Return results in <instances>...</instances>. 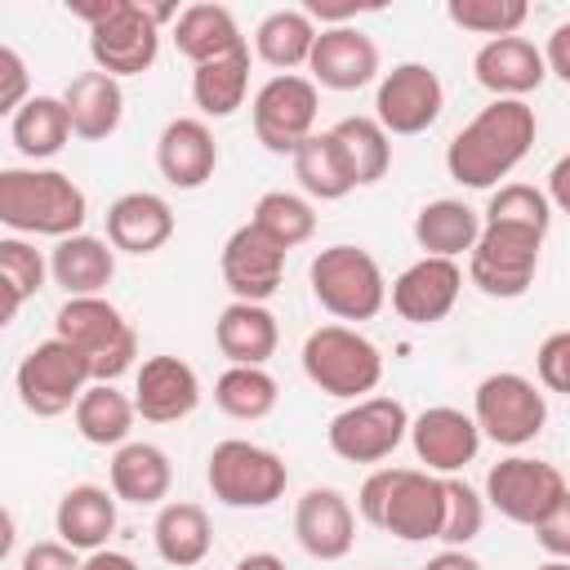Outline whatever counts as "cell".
I'll return each instance as SVG.
<instances>
[{
  "label": "cell",
  "mask_w": 570,
  "mask_h": 570,
  "mask_svg": "<svg viewBox=\"0 0 570 570\" xmlns=\"http://www.w3.org/2000/svg\"><path fill=\"white\" fill-rule=\"evenodd\" d=\"M534 134H539V120L525 98H494L450 138L445 169L454 183L485 191L530 156Z\"/></svg>",
  "instance_id": "obj_1"
},
{
  "label": "cell",
  "mask_w": 570,
  "mask_h": 570,
  "mask_svg": "<svg viewBox=\"0 0 570 570\" xmlns=\"http://www.w3.org/2000/svg\"><path fill=\"white\" fill-rule=\"evenodd\" d=\"M356 512L374 530H387L392 539H405V543L441 539L445 476H436L428 468H379L361 481Z\"/></svg>",
  "instance_id": "obj_2"
},
{
  "label": "cell",
  "mask_w": 570,
  "mask_h": 570,
  "mask_svg": "<svg viewBox=\"0 0 570 570\" xmlns=\"http://www.w3.org/2000/svg\"><path fill=\"white\" fill-rule=\"evenodd\" d=\"M89 200L62 169H0V223L18 236L67 240L85 227Z\"/></svg>",
  "instance_id": "obj_3"
},
{
  "label": "cell",
  "mask_w": 570,
  "mask_h": 570,
  "mask_svg": "<svg viewBox=\"0 0 570 570\" xmlns=\"http://www.w3.org/2000/svg\"><path fill=\"white\" fill-rule=\"evenodd\" d=\"M303 374L338 401H365L383 379V352L352 325H321L303 338Z\"/></svg>",
  "instance_id": "obj_4"
},
{
  "label": "cell",
  "mask_w": 570,
  "mask_h": 570,
  "mask_svg": "<svg viewBox=\"0 0 570 570\" xmlns=\"http://www.w3.org/2000/svg\"><path fill=\"white\" fill-rule=\"evenodd\" d=\"M307 281H312V298L334 321H374L387 303L383 267L361 245H325L312 258Z\"/></svg>",
  "instance_id": "obj_5"
},
{
  "label": "cell",
  "mask_w": 570,
  "mask_h": 570,
  "mask_svg": "<svg viewBox=\"0 0 570 570\" xmlns=\"http://www.w3.org/2000/svg\"><path fill=\"white\" fill-rule=\"evenodd\" d=\"M53 334L71 347H80L94 365V383H116L125 370H134L138 356V334L125 321V312L116 303H107L102 294L89 298H67L53 316Z\"/></svg>",
  "instance_id": "obj_6"
},
{
  "label": "cell",
  "mask_w": 570,
  "mask_h": 570,
  "mask_svg": "<svg viewBox=\"0 0 570 570\" xmlns=\"http://www.w3.org/2000/svg\"><path fill=\"white\" fill-rule=\"evenodd\" d=\"M94 383V365L80 347L62 343L58 334L36 343L18 370H13V387H18V401L36 414V419H58L67 410H76V401L89 392Z\"/></svg>",
  "instance_id": "obj_7"
},
{
  "label": "cell",
  "mask_w": 570,
  "mask_h": 570,
  "mask_svg": "<svg viewBox=\"0 0 570 570\" xmlns=\"http://www.w3.org/2000/svg\"><path fill=\"white\" fill-rule=\"evenodd\" d=\"M205 485L223 508H272L289 485V468L276 450L232 436L209 450Z\"/></svg>",
  "instance_id": "obj_8"
},
{
  "label": "cell",
  "mask_w": 570,
  "mask_h": 570,
  "mask_svg": "<svg viewBox=\"0 0 570 570\" xmlns=\"http://www.w3.org/2000/svg\"><path fill=\"white\" fill-rule=\"evenodd\" d=\"M472 419H476L481 436H490L494 445L521 450L543 432L548 401H543V387L534 379H525L517 370H499V374H485L476 383Z\"/></svg>",
  "instance_id": "obj_9"
},
{
  "label": "cell",
  "mask_w": 570,
  "mask_h": 570,
  "mask_svg": "<svg viewBox=\"0 0 570 570\" xmlns=\"http://www.w3.org/2000/svg\"><path fill=\"white\" fill-rule=\"evenodd\" d=\"M543 232L512 223H481V240L468 254V281L485 298H521L539 272Z\"/></svg>",
  "instance_id": "obj_10"
},
{
  "label": "cell",
  "mask_w": 570,
  "mask_h": 570,
  "mask_svg": "<svg viewBox=\"0 0 570 570\" xmlns=\"http://www.w3.org/2000/svg\"><path fill=\"white\" fill-rule=\"evenodd\" d=\"M316 111H321V94H316L312 76H298V71L272 76L249 102L254 138L272 156H294L316 134Z\"/></svg>",
  "instance_id": "obj_11"
},
{
  "label": "cell",
  "mask_w": 570,
  "mask_h": 570,
  "mask_svg": "<svg viewBox=\"0 0 570 570\" xmlns=\"http://www.w3.org/2000/svg\"><path fill=\"white\" fill-rule=\"evenodd\" d=\"M566 490L570 485H566L561 468L548 463V459H530V454H508L485 476V503L499 517H508L517 525H530V530L561 503Z\"/></svg>",
  "instance_id": "obj_12"
},
{
  "label": "cell",
  "mask_w": 570,
  "mask_h": 570,
  "mask_svg": "<svg viewBox=\"0 0 570 570\" xmlns=\"http://www.w3.org/2000/svg\"><path fill=\"white\" fill-rule=\"evenodd\" d=\"M405 436H410V414L396 396L352 401L325 428V441L343 463H383Z\"/></svg>",
  "instance_id": "obj_13"
},
{
  "label": "cell",
  "mask_w": 570,
  "mask_h": 570,
  "mask_svg": "<svg viewBox=\"0 0 570 570\" xmlns=\"http://www.w3.org/2000/svg\"><path fill=\"white\" fill-rule=\"evenodd\" d=\"M441 107H445V89L428 62H396L392 71H383L374 94V120L396 138L432 129Z\"/></svg>",
  "instance_id": "obj_14"
},
{
  "label": "cell",
  "mask_w": 570,
  "mask_h": 570,
  "mask_svg": "<svg viewBox=\"0 0 570 570\" xmlns=\"http://www.w3.org/2000/svg\"><path fill=\"white\" fill-rule=\"evenodd\" d=\"M160 53V22L151 13V4L125 0L102 27L89 31V58L94 71L107 76H142Z\"/></svg>",
  "instance_id": "obj_15"
},
{
  "label": "cell",
  "mask_w": 570,
  "mask_h": 570,
  "mask_svg": "<svg viewBox=\"0 0 570 570\" xmlns=\"http://www.w3.org/2000/svg\"><path fill=\"white\" fill-rule=\"evenodd\" d=\"M218 267H223V281H227L236 303H267L285 276V249L272 245L254 223H240L223 240Z\"/></svg>",
  "instance_id": "obj_16"
},
{
  "label": "cell",
  "mask_w": 570,
  "mask_h": 570,
  "mask_svg": "<svg viewBox=\"0 0 570 570\" xmlns=\"http://www.w3.org/2000/svg\"><path fill=\"white\" fill-rule=\"evenodd\" d=\"M459 294H463V267L454 258L423 254L392 281V312L410 325H436L454 312Z\"/></svg>",
  "instance_id": "obj_17"
},
{
  "label": "cell",
  "mask_w": 570,
  "mask_h": 570,
  "mask_svg": "<svg viewBox=\"0 0 570 570\" xmlns=\"http://www.w3.org/2000/svg\"><path fill=\"white\" fill-rule=\"evenodd\" d=\"M410 445H414V459L428 472L454 476V472H463L476 459L481 428H476L472 414H463L454 405H432L419 419H410Z\"/></svg>",
  "instance_id": "obj_18"
},
{
  "label": "cell",
  "mask_w": 570,
  "mask_h": 570,
  "mask_svg": "<svg viewBox=\"0 0 570 570\" xmlns=\"http://www.w3.org/2000/svg\"><path fill=\"white\" fill-rule=\"evenodd\" d=\"M294 539L316 561H343L356 543V512L334 485H312L294 503Z\"/></svg>",
  "instance_id": "obj_19"
},
{
  "label": "cell",
  "mask_w": 570,
  "mask_h": 570,
  "mask_svg": "<svg viewBox=\"0 0 570 570\" xmlns=\"http://www.w3.org/2000/svg\"><path fill=\"white\" fill-rule=\"evenodd\" d=\"M200 405V379L183 356H147L134 374V410L147 423H178Z\"/></svg>",
  "instance_id": "obj_20"
},
{
  "label": "cell",
  "mask_w": 570,
  "mask_h": 570,
  "mask_svg": "<svg viewBox=\"0 0 570 570\" xmlns=\"http://www.w3.org/2000/svg\"><path fill=\"white\" fill-rule=\"evenodd\" d=\"M156 169L169 187L196 191L218 169V142L200 116H174L156 138Z\"/></svg>",
  "instance_id": "obj_21"
},
{
  "label": "cell",
  "mask_w": 570,
  "mask_h": 570,
  "mask_svg": "<svg viewBox=\"0 0 570 570\" xmlns=\"http://www.w3.org/2000/svg\"><path fill=\"white\" fill-rule=\"evenodd\" d=\"M307 71H312V85L352 94L379 76V45L361 27H321Z\"/></svg>",
  "instance_id": "obj_22"
},
{
  "label": "cell",
  "mask_w": 570,
  "mask_h": 570,
  "mask_svg": "<svg viewBox=\"0 0 570 570\" xmlns=\"http://www.w3.org/2000/svg\"><path fill=\"white\" fill-rule=\"evenodd\" d=\"M472 76L481 89H490L494 98H525L548 80V62L543 49L525 36H499L485 40L472 58Z\"/></svg>",
  "instance_id": "obj_23"
},
{
  "label": "cell",
  "mask_w": 570,
  "mask_h": 570,
  "mask_svg": "<svg viewBox=\"0 0 570 570\" xmlns=\"http://www.w3.org/2000/svg\"><path fill=\"white\" fill-rule=\"evenodd\" d=\"M174 236V209L156 191H125L107 205V240L116 254H156Z\"/></svg>",
  "instance_id": "obj_24"
},
{
  "label": "cell",
  "mask_w": 570,
  "mask_h": 570,
  "mask_svg": "<svg viewBox=\"0 0 570 570\" xmlns=\"http://www.w3.org/2000/svg\"><path fill=\"white\" fill-rule=\"evenodd\" d=\"M116 494L102 485H71L53 508V530L76 552H98L116 534Z\"/></svg>",
  "instance_id": "obj_25"
},
{
  "label": "cell",
  "mask_w": 570,
  "mask_h": 570,
  "mask_svg": "<svg viewBox=\"0 0 570 570\" xmlns=\"http://www.w3.org/2000/svg\"><path fill=\"white\" fill-rule=\"evenodd\" d=\"M107 481H111V494L120 503H138V508H151L169 494L174 485V463L160 445L151 441H125L111 463H107Z\"/></svg>",
  "instance_id": "obj_26"
},
{
  "label": "cell",
  "mask_w": 570,
  "mask_h": 570,
  "mask_svg": "<svg viewBox=\"0 0 570 570\" xmlns=\"http://www.w3.org/2000/svg\"><path fill=\"white\" fill-rule=\"evenodd\" d=\"M67 116H71V134L85 142H102L120 129L125 116V89L116 76L107 71H80L67 89H62Z\"/></svg>",
  "instance_id": "obj_27"
},
{
  "label": "cell",
  "mask_w": 570,
  "mask_h": 570,
  "mask_svg": "<svg viewBox=\"0 0 570 570\" xmlns=\"http://www.w3.org/2000/svg\"><path fill=\"white\" fill-rule=\"evenodd\" d=\"M214 343L232 365H267L281 343V325L263 303H227L214 321Z\"/></svg>",
  "instance_id": "obj_28"
},
{
  "label": "cell",
  "mask_w": 570,
  "mask_h": 570,
  "mask_svg": "<svg viewBox=\"0 0 570 570\" xmlns=\"http://www.w3.org/2000/svg\"><path fill=\"white\" fill-rule=\"evenodd\" d=\"M49 276L67 289V298H89V294H102L116 276V249L111 240L102 236H89V232H76L67 240L53 245L49 254Z\"/></svg>",
  "instance_id": "obj_29"
},
{
  "label": "cell",
  "mask_w": 570,
  "mask_h": 570,
  "mask_svg": "<svg viewBox=\"0 0 570 570\" xmlns=\"http://www.w3.org/2000/svg\"><path fill=\"white\" fill-rule=\"evenodd\" d=\"M151 543H156V557L174 570H191L209 557L214 548V525H209V512L191 499H174L156 512V525H151Z\"/></svg>",
  "instance_id": "obj_30"
},
{
  "label": "cell",
  "mask_w": 570,
  "mask_h": 570,
  "mask_svg": "<svg viewBox=\"0 0 570 570\" xmlns=\"http://www.w3.org/2000/svg\"><path fill=\"white\" fill-rule=\"evenodd\" d=\"M174 45L191 67H200V62H214V58L245 49V36H240L227 4H187L174 22Z\"/></svg>",
  "instance_id": "obj_31"
},
{
  "label": "cell",
  "mask_w": 570,
  "mask_h": 570,
  "mask_svg": "<svg viewBox=\"0 0 570 570\" xmlns=\"http://www.w3.org/2000/svg\"><path fill=\"white\" fill-rule=\"evenodd\" d=\"M414 240L423 254L432 258H459V254H472V245L481 240V214L463 200H428L419 214H414Z\"/></svg>",
  "instance_id": "obj_32"
},
{
  "label": "cell",
  "mask_w": 570,
  "mask_h": 570,
  "mask_svg": "<svg viewBox=\"0 0 570 570\" xmlns=\"http://www.w3.org/2000/svg\"><path fill=\"white\" fill-rule=\"evenodd\" d=\"M316 22L307 18V9H276L258 22L254 31V53L276 67V76H289L294 67H307L312 62V49H316Z\"/></svg>",
  "instance_id": "obj_33"
},
{
  "label": "cell",
  "mask_w": 570,
  "mask_h": 570,
  "mask_svg": "<svg viewBox=\"0 0 570 570\" xmlns=\"http://www.w3.org/2000/svg\"><path fill=\"white\" fill-rule=\"evenodd\" d=\"M245 94H249V45L227 58L191 67V102L200 107V116L227 120L236 107H245Z\"/></svg>",
  "instance_id": "obj_34"
},
{
  "label": "cell",
  "mask_w": 570,
  "mask_h": 570,
  "mask_svg": "<svg viewBox=\"0 0 570 570\" xmlns=\"http://www.w3.org/2000/svg\"><path fill=\"white\" fill-rule=\"evenodd\" d=\"M289 160H294L298 187H303L312 200H343V196L356 187V178H352V169H347V156H343L334 129L312 134Z\"/></svg>",
  "instance_id": "obj_35"
},
{
  "label": "cell",
  "mask_w": 570,
  "mask_h": 570,
  "mask_svg": "<svg viewBox=\"0 0 570 570\" xmlns=\"http://www.w3.org/2000/svg\"><path fill=\"white\" fill-rule=\"evenodd\" d=\"M71 419H76V432L89 445H102V450L116 445L120 450L134 432L138 410H134V396H125L116 383H89V392L76 401Z\"/></svg>",
  "instance_id": "obj_36"
},
{
  "label": "cell",
  "mask_w": 570,
  "mask_h": 570,
  "mask_svg": "<svg viewBox=\"0 0 570 570\" xmlns=\"http://www.w3.org/2000/svg\"><path fill=\"white\" fill-rule=\"evenodd\" d=\"M9 138L27 160H49L67 147L71 138V116L62 98L49 94H31V102L9 120Z\"/></svg>",
  "instance_id": "obj_37"
},
{
  "label": "cell",
  "mask_w": 570,
  "mask_h": 570,
  "mask_svg": "<svg viewBox=\"0 0 570 570\" xmlns=\"http://www.w3.org/2000/svg\"><path fill=\"white\" fill-rule=\"evenodd\" d=\"M276 401H281V387L263 365H227L214 379V405L227 419H240V423L267 419L276 410Z\"/></svg>",
  "instance_id": "obj_38"
},
{
  "label": "cell",
  "mask_w": 570,
  "mask_h": 570,
  "mask_svg": "<svg viewBox=\"0 0 570 570\" xmlns=\"http://www.w3.org/2000/svg\"><path fill=\"white\" fill-rule=\"evenodd\" d=\"M334 138L347 156V169H352L356 187H370L392 169V134L374 116H343L334 125Z\"/></svg>",
  "instance_id": "obj_39"
},
{
  "label": "cell",
  "mask_w": 570,
  "mask_h": 570,
  "mask_svg": "<svg viewBox=\"0 0 570 570\" xmlns=\"http://www.w3.org/2000/svg\"><path fill=\"white\" fill-rule=\"evenodd\" d=\"M249 223H254L272 245H281V249L289 254L294 245L312 240V232H316V209H312V200H303V196H294V191H263V196L254 200Z\"/></svg>",
  "instance_id": "obj_40"
},
{
  "label": "cell",
  "mask_w": 570,
  "mask_h": 570,
  "mask_svg": "<svg viewBox=\"0 0 570 570\" xmlns=\"http://www.w3.org/2000/svg\"><path fill=\"white\" fill-rule=\"evenodd\" d=\"M45 276H49L45 254L22 236H4L0 240V289H4V312L0 316L13 321L22 312V303L45 289Z\"/></svg>",
  "instance_id": "obj_41"
},
{
  "label": "cell",
  "mask_w": 570,
  "mask_h": 570,
  "mask_svg": "<svg viewBox=\"0 0 570 570\" xmlns=\"http://www.w3.org/2000/svg\"><path fill=\"white\" fill-rule=\"evenodd\" d=\"M445 18L463 31H476V36H517L521 22L530 18V4L525 0H450L445 4Z\"/></svg>",
  "instance_id": "obj_42"
},
{
  "label": "cell",
  "mask_w": 570,
  "mask_h": 570,
  "mask_svg": "<svg viewBox=\"0 0 570 570\" xmlns=\"http://www.w3.org/2000/svg\"><path fill=\"white\" fill-rule=\"evenodd\" d=\"M481 223H512V227H534V232L548 236L552 200H548V191H539L530 183H503V187L490 191V205H485Z\"/></svg>",
  "instance_id": "obj_43"
},
{
  "label": "cell",
  "mask_w": 570,
  "mask_h": 570,
  "mask_svg": "<svg viewBox=\"0 0 570 570\" xmlns=\"http://www.w3.org/2000/svg\"><path fill=\"white\" fill-rule=\"evenodd\" d=\"M485 525V499L459 481V476H445V521H441V543L445 548H468Z\"/></svg>",
  "instance_id": "obj_44"
},
{
  "label": "cell",
  "mask_w": 570,
  "mask_h": 570,
  "mask_svg": "<svg viewBox=\"0 0 570 570\" xmlns=\"http://www.w3.org/2000/svg\"><path fill=\"white\" fill-rule=\"evenodd\" d=\"M534 370H539V383L548 392H561L570 396V330H557L539 343V356H534Z\"/></svg>",
  "instance_id": "obj_45"
},
{
  "label": "cell",
  "mask_w": 570,
  "mask_h": 570,
  "mask_svg": "<svg viewBox=\"0 0 570 570\" xmlns=\"http://www.w3.org/2000/svg\"><path fill=\"white\" fill-rule=\"evenodd\" d=\"M27 102H31V94H27V62H22V53L13 45H4L0 49V111L13 120Z\"/></svg>",
  "instance_id": "obj_46"
},
{
  "label": "cell",
  "mask_w": 570,
  "mask_h": 570,
  "mask_svg": "<svg viewBox=\"0 0 570 570\" xmlns=\"http://www.w3.org/2000/svg\"><path fill=\"white\" fill-rule=\"evenodd\" d=\"M534 539H539V548H543L552 561H570V490H566L561 503L534 525Z\"/></svg>",
  "instance_id": "obj_47"
},
{
  "label": "cell",
  "mask_w": 570,
  "mask_h": 570,
  "mask_svg": "<svg viewBox=\"0 0 570 570\" xmlns=\"http://www.w3.org/2000/svg\"><path fill=\"white\" fill-rule=\"evenodd\" d=\"M85 561L76 557V548H67L62 539H45V543H31L18 561V570H80Z\"/></svg>",
  "instance_id": "obj_48"
},
{
  "label": "cell",
  "mask_w": 570,
  "mask_h": 570,
  "mask_svg": "<svg viewBox=\"0 0 570 570\" xmlns=\"http://www.w3.org/2000/svg\"><path fill=\"white\" fill-rule=\"evenodd\" d=\"M543 62H548V71H552L557 80H566V85H570V22L552 27L548 49H543Z\"/></svg>",
  "instance_id": "obj_49"
},
{
  "label": "cell",
  "mask_w": 570,
  "mask_h": 570,
  "mask_svg": "<svg viewBox=\"0 0 570 570\" xmlns=\"http://www.w3.org/2000/svg\"><path fill=\"white\" fill-rule=\"evenodd\" d=\"M548 200H552V209H557V214H566V218H570V151H566V156H557V160H552V169H548Z\"/></svg>",
  "instance_id": "obj_50"
},
{
  "label": "cell",
  "mask_w": 570,
  "mask_h": 570,
  "mask_svg": "<svg viewBox=\"0 0 570 570\" xmlns=\"http://www.w3.org/2000/svg\"><path fill=\"white\" fill-rule=\"evenodd\" d=\"M80 570H142L129 552H111V548H98V552H89L85 557V566Z\"/></svg>",
  "instance_id": "obj_51"
},
{
  "label": "cell",
  "mask_w": 570,
  "mask_h": 570,
  "mask_svg": "<svg viewBox=\"0 0 570 570\" xmlns=\"http://www.w3.org/2000/svg\"><path fill=\"white\" fill-rule=\"evenodd\" d=\"M423 570H481V561H476L472 552H463V548H445V552L428 557Z\"/></svg>",
  "instance_id": "obj_52"
},
{
  "label": "cell",
  "mask_w": 570,
  "mask_h": 570,
  "mask_svg": "<svg viewBox=\"0 0 570 570\" xmlns=\"http://www.w3.org/2000/svg\"><path fill=\"white\" fill-rule=\"evenodd\" d=\"M232 570H285V561L276 552H245Z\"/></svg>",
  "instance_id": "obj_53"
},
{
  "label": "cell",
  "mask_w": 570,
  "mask_h": 570,
  "mask_svg": "<svg viewBox=\"0 0 570 570\" xmlns=\"http://www.w3.org/2000/svg\"><path fill=\"white\" fill-rule=\"evenodd\" d=\"M534 570H570V561H543V566H534Z\"/></svg>",
  "instance_id": "obj_54"
}]
</instances>
